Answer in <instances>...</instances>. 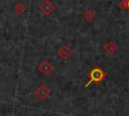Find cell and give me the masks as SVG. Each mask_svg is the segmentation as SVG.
<instances>
[{"mask_svg":"<svg viewBox=\"0 0 129 116\" xmlns=\"http://www.w3.org/2000/svg\"><path fill=\"white\" fill-rule=\"evenodd\" d=\"M49 93H50V91H49V89H48L45 85H40V86H38V87L36 88V90H35V94H36V96H37L40 100L46 99L47 96L49 95Z\"/></svg>","mask_w":129,"mask_h":116,"instance_id":"cell-1","label":"cell"},{"mask_svg":"<svg viewBox=\"0 0 129 116\" xmlns=\"http://www.w3.org/2000/svg\"><path fill=\"white\" fill-rule=\"evenodd\" d=\"M39 9H40V11H41L43 14L47 15V14H50V13L53 11L54 5H53L49 0H44V1L40 4Z\"/></svg>","mask_w":129,"mask_h":116,"instance_id":"cell-2","label":"cell"},{"mask_svg":"<svg viewBox=\"0 0 129 116\" xmlns=\"http://www.w3.org/2000/svg\"><path fill=\"white\" fill-rule=\"evenodd\" d=\"M38 70H39V72H40L41 74H43V75L46 76V75H48V74L51 73V71H52V66L50 65L49 62L43 61V62L38 66Z\"/></svg>","mask_w":129,"mask_h":116,"instance_id":"cell-3","label":"cell"},{"mask_svg":"<svg viewBox=\"0 0 129 116\" xmlns=\"http://www.w3.org/2000/svg\"><path fill=\"white\" fill-rule=\"evenodd\" d=\"M103 77H104L103 72H102L100 69H95V70L91 73V78H92L91 82H93V81H101V80L103 79ZM91 82H90V83H91Z\"/></svg>","mask_w":129,"mask_h":116,"instance_id":"cell-4","label":"cell"},{"mask_svg":"<svg viewBox=\"0 0 129 116\" xmlns=\"http://www.w3.org/2000/svg\"><path fill=\"white\" fill-rule=\"evenodd\" d=\"M57 54L62 59V60H66L70 56L71 54V50L66 46V45H62L58 50H57Z\"/></svg>","mask_w":129,"mask_h":116,"instance_id":"cell-5","label":"cell"},{"mask_svg":"<svg viewBox=\"0 0 129 116\" xmlns=\"http://www.w3.org/2000/svg\"><path fill=\"white\" fill-rule=\"evenodd\" d=\"M105 50L107 51V53L108 54H113L115 51H116V45L113 43V42H108L106 45H105Z\"/></svg>","mask_w":129,"mask_h":116,"instance_id":"cell-6","label":"cell"},{"mask_svg":"<svg viewBox=\"0 0 129 116\" xmlns=\"http://www.w3.org/2000/svg\"><path fill=\"white\" fill-rule=\"evenodd\" d=\"M14 10H15L16 13L21 14V13H23V12L25 11V6H24L22 3H17V4L15 5V7H14Z\"/></svg>","mask_w":129,"mask_h":116,"instance_id":"cell-7","label":"cell"},{"mask_svg":"<svg viewBox=\"0 0 129 116\" xmlns=\"http://www.w3.org/2000/svg\"><path fill=\"white\" fill-rule=\"evenodd\" d=\"M128 7H129V1H128Z\"/></svg>","mask_w":129,"mask_h":116,"instance_id":"cell-8","label":"cell"}]
</instances>
